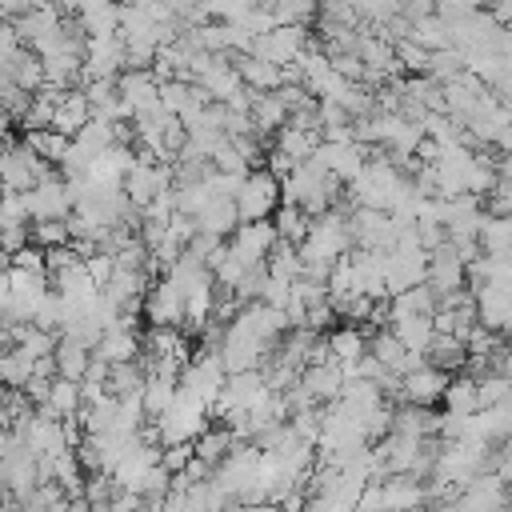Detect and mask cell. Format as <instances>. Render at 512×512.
Wrapping results in <instances>:
<instances>
[{"label": "cell", "instance_id": "obj_22", "mask_svg": "<svg viewBox=\"0 0 512 512\" xmlns=\"http://www.w3.org/2000/svg\"><path fill=\"white\" fill-rule=\"evenodd\" d=\"M496 172H500V180H504V184H512V152L500 160V168H496Z\"/></svg>", "mask_w": 512, "mask_h": 512}, {"label": "cell", "instance_id": "obj_3", "mask_svg": "<svg viewBox=\"0 0 512 512\" xmlns=\"http://www.w3.org/2000/svg\"><path fill=\"white\" fill-rule=\"evenodd\" d=\"M276 244H280V236H276V224H268V220H256V224H240L236 232H232V244H228V252L252 272V268H264L268 264V256L276 252Z\"/></svg>", "mask_w": 512, "mask_h": 512}, {"label": "cell", "instance_id": "obj_15", "mask_svg": "<svg viewBox=\"0 0 512 512\" xmlns=\"http://www.w3.org/2000/svg\"><path fill=\"white\" fill-rule=\"evenodd\" d=\"M92 368V352L84 348V344H76V340H64L60 348H56V376H64V380H84V372Z\"/></svg>", "mask_w": 512, "mask_h": 512}, {"label": "cell", "instance_id": "obj_4", "mask_svg": "<svg viewBox=\"0 0 512 512\" xmlns=\"http://www.w3.org/2000/svg\"><path fill=\"white\" fill-rule=\"evenodd\" d=\"M144 316L152 320V328H172L184 320V296L168 276L144 292Z\"/></svg>", "mask_w": 512, "mask_h": 512}, {"label": "cell", "instance_id": "obj_12", "mask_svg": "<svg viewBox=\"0 0 512 512\" xmlns=\"http://www.w3.org/2000/svg\"><path fill=\"white\" fill-rule=\"evenodd\" d=\"M328 356H332L340 368H356V364L368 356V340H364V332H356V328H340V332H332V336H328Z\"/></svg>", "mask_w": 512, "mask_h": 512}, {"label": "cell", "instance_id": "obj_7", "mask_svg": "<svg viewBox=\"0 0 512 512\" xmlns=\"http://www.w3.org/2000/svg\"><path fill=\"white\" fill-rule=\"evenodd\" d=\"M400 392H404L416 408H424V404H432V400H444V392H448V376L424 364V368H416V372H408V376L400 380Z\"/></svg>", "mask_w": 512, "mask_h": 512}, {"label": "cell", "instance_id": "obj_19", "mask_svg": "<svg viewBox=\"0 0 512 512\" xmlns=\"http://www.w3.org/2000/svg\"><path fill=\"white\" fill-rule=\"evenodd\" d=\"M32 244L52 252V248H68L72 244V232H68V220H44V224H32Z\"/></svg>", "mask_w": 512, "mask_h": 512}, {"label": "cell", "instance_id": "obj_14", "mask_svg": "<svg viewBox=\"0 0 512 512\" xmlns=\"http://www.w3.org/2000/svg\"><path fill=\"white\" fill-rule=\"evenodd\" d=\"M420 500H424V488L412 476L384 480V512H412Z\"/></svg>", "mask_w": 512, "mask_h": 512}, {"label": "cell", "instance_id": "obj_20", "mask_svg": "<svg viewBox=\"0 0 512 512\" xmlns=\"http://www.w3.org/2000/svg\"><path fill=\"white\" fill-rule=\"evenodd\" d=\"M20 36H16V28L12 24H0V68H8L16 56H20Z\"/></svg>", "mask_w": 512, "mask_h": 512}, {"label": "cell", "instance_id": "obj_16", "mask_svg": "<svg viewBox=\"0 0 512 512\" xmlns=\"http://www.w3.org/2000/svg\"><path fill=\"white\" fill-rule=\"evenodd\" d=\"M284 124H288L284 100H280L276 92L256 96V104H252V128H256V132H268V128H284Z\"/></svg>", "mask_w": 512, "mask_h": 512}, {"label": "cell", "instance_id": "obj_21", "mask_svg": "<svg viewBox=\"0 0 512 512\" xmlns=\"http://www.w3.org/2000/svg\"><path fill=\"white\" fill-rule=\"evenodd\" d=\"M492 208H496V212H504V216H512V184H500V188H496Z\"/></svg>", "mask_w": 512, "mask_h": 512}, {"label": "cell", "instance_id": "obj_23", "mask_svg": "<svg viewBox=\"0 0 512 512\" xmlns=\"http://www.w3.org/2000/svg\"><path fill=\"white\" fill-rule=\"evenodd\" d=\"M500 376H504V380L512 384V348H508V352L500 356Z\"/></svg>", "mask_w": 512, "mask_h": 512}, {"label": "cell", "instance_id": "obj_13", "mask_svg": "<svg viewBox=\"0 0 512 512\" xmlns=\"http://www.w3.org/2000/svg\"><path fill=\"white\" fill-rule=\"evenodd\" d=\"M8 76L20 92H36V88L44 92V60L32 48H20V56L8 64Z\"/></svg>", "mask_w": 512, "mask_h": 512}, {"label": "cell", "instance_id": "obj_2", "mask_svg": "<svg viewBox=\"0 0 512 512\" xmlns=\"http://www.w3.org/2000/svg\"><path fill=\"white\" fill-rule=\"evenodd\" d=\"M280 204V180L268 172V168H252L240 196H236V212H240V224H256V220H268V212Z\"/></svg>", "mask_w": 512, "mask_h": 512}, {"label": "cell", "instance_id": "obj_11", "mask_svg": "<svg viewBox=\"0 0 512 512\" xmlns=\"http://www.w3.org/2000/svg\"><path fill=\"white\" fill-rule=\"evenodd\" d=\"M80 408H84V396H80V384L76 380H64V376H56L52 380V388H48V404L40 408L44 416H52V420H72V416H80Z\"/></svg>", "mask_w": 512, "mask_h": 512}, {"label": "cell", "instance_id": "obj_6", "mask_svg": "<svg viewBox=\"0 0 512 512\" xmlns=\"http://www.w3.org/2000/svg\"><path fill=\"white\" fill-rule=\"evenodd\" d=\"M240 228V212H236V200H224V196H212L204 204V212L196 216V232L200 236H212V240H224L228 232Z\"/></svg>", "mask_w": 512, "mask_h": 512}, {"label": "cell", "instance_id": "obj_24", "mask_svg": "<svg viewBox=\"0 0 512 512\" xmlns=\"http://www.w3.org/2000/svg\"><path fill=\"white\" fill-rule=\"evenodd\" d=\"M496 16H500V20H508V16H512V4H504V8H496Z\"/></svg>", "mask_w": 512, "mask_h": 512}, {"label": "cell", "instance_id": "obj_1", "mask_svg": "<svg viewBox=\"0 0 512 512\" xmlns=\"http://www.w3.org/2000/svg\"><path fill=\"white\" fill-rule=\"evenodd\" d=\"M24 200H28L32 224H44V220H72V212H76V196H72L68 180L56 176V172L44 176L32 192H24Z\"/></svg>", "mask_w": 512, "mask_h": 512}, {"label": "cell", "instance_id": "obj_25", "mask_svg": "<svg viewBox=\"0 0 512 512\" xmlns=\"http://www.w3.org/2000/svg\"><path fill=\"white\" fill-rule=\"evenodd\" d=\"M504 332H508V340H512V320H508V324H504Z\"/></svg>", "mask_w": 512, "mask_h": 512}, {"label": "cell", "instance_id": "obj_17", "mask_svg": "<svg viewBox=\"0 0 512 512\" xmlns=\"http://www.w3.org/2000/svg\"><path fill=\"white\" fill-rule=\"evenodd\" d=\"M444 404L452 416H476L480 412V388L476 380H452L444 392Z\"/></svg>", "mask_w": 512, "mask_h": 512}, {"label": "cell", "instance_id": "obj_18", "mask_svg": "<svg viewBox=\"0 0 512 512\" xmlns=\"http://www.w3.org/2000/svg\"><path fill=\"white\" fill-rule=\"evenodd\" d=\"M24 144H28L44 164H60L72 140H68V136H60V132H52V128H44V132H28V136H24Z\"/></svg>", "mask_w": 512, "mask_h": 512}, {"label": "cell", "instance_id": "obj_8", "mask_svg": "<svg viewBox=\"0 0 512 512\" xmlns=\"http://www.w3.org/2000/svg\"><path fill=\"white\" fill-rule=\"evenodd\" d=\"M412 356H428V348H432V340H436V320L432 316H400V320H392V328H388Z\"/></svg>", "mask_w": 512, "mask_h": 512}, {"label": "cell", "instance_id": "obj_9", "mask_svg": "<svg viewBox=\"0 0 512 512\" xmlns=\"http://www.w3.org/2000/svg\"><path fill=\"white\" fill-rule=\"evenodd\" d=\"M88 120H92V104H88V96H84V92H64L60 104H56V116H52V132H60V136L72 140Z\"/></svg>", "mask_w": 512, "mask_h": 512}, {"label": "cell", "instance_id": "obj_10", "mask_svg": "<svg viewBox=\"0 0 512 512\" xmlns=\"http://www.w3.org/2000/svg\"><path fill=\"white\" fill-rule=\"evenodd\" d=\"M236 72H240V80H244L248 92L256 88V96H268V92L288 76L284 68H276V64H268V60H256V56H240V60H236Z\"/></svg>", "mask_w": 512, "mask_h": 512}, {"label": "cell", "instance_id": "obj_5", "mask_svg": "<svg viewBox=\"0 0 512 512\" xmlns=\"http://www.w3.org/2000/svg\"><path fill=\"white\" fill-rule=\"evenodd\" d=\"M136 352H140V336L132 332V316H124L116 328H108L104 336H100V344H96V360H104V364H132L136 360Z\"/></svg>", "mask_w": 512, "mask_h": 512}]
</instances>
